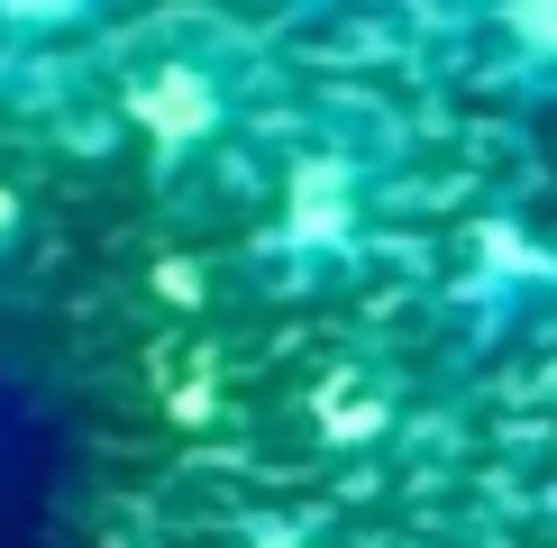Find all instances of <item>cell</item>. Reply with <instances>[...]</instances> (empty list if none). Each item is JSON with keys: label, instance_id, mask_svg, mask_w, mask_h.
Wrapping results in <instances>:
<instances>
[{"label": "cell", "instance_id": "6da1fadb", "mask_svg": "<svg viewBox=\"0 0 557 548\" xmlns=\"http://www.w3.org/2000/svg\"><path fill=\"white\" fill-rule=\"evenodd\" d=\"M137 120H147L156 137H174V147H183V137H201V128L220 120V91L201 83L193 64H165V74H156L147 91H137Z\"/></svg>", "mask_w": 557, "mask_h": 548}, {"label": "cell", "instance_id": "7a4b0ae2", "mask_svg": "<svg viewBox=\"0 0 557 548\" xmlns=\"http://www.w3.org/2000/svg\"><path fill=\"white\" fill-rule=\"evenodd\" d=\"M338 228H347V174L311 165L293 183V238H338Z\"/></svg>", "mask_w": 557, "mask_h": 548}, {"label": "cell", "instance_id": "3957f363", "mask_svg": "<svg viewBox=\"0 0 557 548\" xmlns=\"http://www.w3.org/2000/svg\"><path fill=\"white\" fill-rule=\"evenodd\" d=\"M503 18H512V37L530 46V55H557V0H512Z\"/></svg>", "mask_w": 557, "mask_h": 548}, {"label": "cell", "instance_id": "277c9868", "mask_svg": "<svg viewBox=\"0 0 557 548\" xmlns=\"http://www.w3.org/2000/svg\"><path fill=\"white\" fill-rule=\"evenodd\" d=\"M10 18H64V10H83V0H0Z\"/></svg>", "mask_w": 557, "mask_h": 548}]
</instances>
